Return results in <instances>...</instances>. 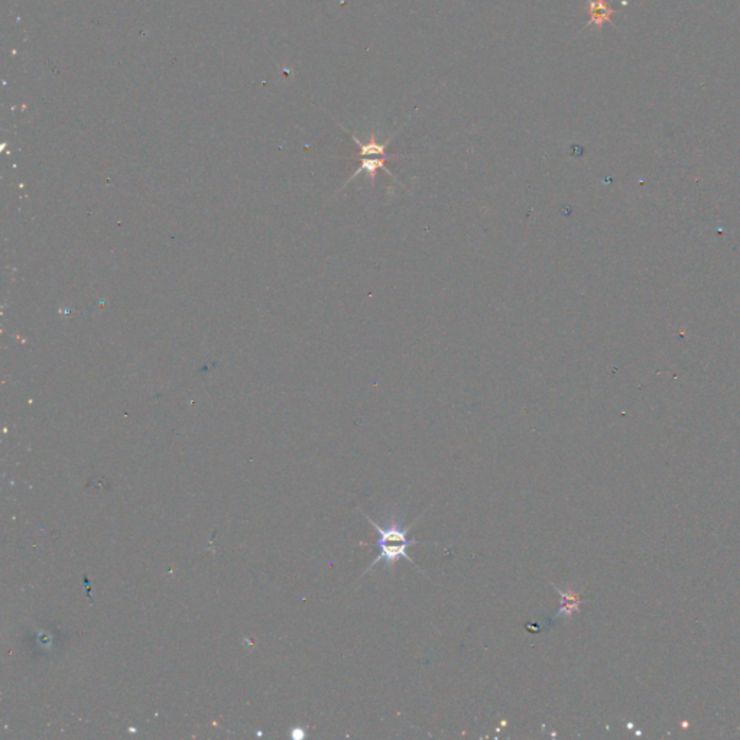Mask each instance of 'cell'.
Segmentation results:
<instances>
[{
    "label": "cell",
    "mask_w": 740,
    "mask_h": 740,
    "mask_svg": "<svg viewBox=\"0 0 740 740\" xmlns=\"http://www.w3.org/2000/svg\"><path fill=\"white\" fill-rule=\"evenodd\" d=\"M391 158H399L398 155L396 156H361L360 158V168L350 176V179L346 182L349 184L350 181H353L357 175H360L361 172H366L369 179H370V184H375V176H376V172L381 169L384 172H386L388 175L394 176L392 172L386 168V161H389Z\"/></svg>",
    "instance_id": "7a4b0ae2"
},
{
    "label": "cell",
    "mask_w": 740,
    "mask_h": 740,
    "mask_svg": "<svg viewBox=\"0 0 740 740\" xmlns=\"http://www.w3.org/2000/svg\"><path fill=\"white\" fill-rule=\"evenodd\" d=\"M351 139L356 142V145L359 146L360 149V158L361 156H396V155H389L388 154V145L391 142V139H388L386 142L384 144H379L378 139H376V135L375 132L370 134V138L367 142H361L356 135L351 134Z\"/></svg>",
    "instance_id": "277c9868"
},
{
    "label": "cell",
    "mask_w": 740,
    "mask_h": 740,
    "mask_svg": "<svg viewBox=\"0 0 740 740\" xmlns=\"http://www.w3.org/2000/svg\"><path fill=\"white\" fill-rule=\"evenodd\" d=\"M587 2H589V15H590L587 26L594 25L599 31H601L603 25L606 22L607 24L611 22V18L616 14V11H613L610 8V5L606 2V0H587Z\"/></svg>",
    "instance_id": "3957f363"
},
{
    "label": "cell",
    "mask_w": 740,
    "mask_h": 740,
    "mask_svg": "<svg viewBox=\"0 0 740 740\" xmlns=\"http://www.w3.org/2000/svg\"><path fill=\"white\" fill-rule=\"evenodd\" d=\"M418 544H424V542H419V541H415V539H411V541H406V542H392V541H381L379 539V548H381V552L378 557L374 560V563L370 564V567L367 570H364V574L369 573L372 569H375L376 564H379L381 561H385L386 566H394L395 561H398L399 559H405L408 560L409 563H412L416 569L418 566L414 563V560L411 559V555H408L406 552V548L409 545H418Z\"/></svg>",
    "instance_id": "6da1fadb"
}]
</instances>
